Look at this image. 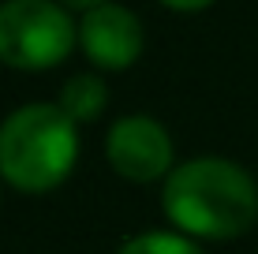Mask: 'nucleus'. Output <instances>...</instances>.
<instances>
[{
    "label": "nucleus",
    "mask_w": 258,
    "mask_h": 254,
    "mask_svg": "<svg viewBox=\"0 0 258 254\" xmlns=\"http://www.w3.org/2000/svg\"><path fill=\"white\" fill-rule=\"evenodd\" d=\"M60 109L71 124H90V120L101 116V109L109 105V90L97 75H71L60 90Z\"/></svg>",
    "instance_id": "nucleus-6"
},
{
    "label": "nucleus",
    "mask_w": 258,
    "mask_h": 254,
    "mask_svg": "<svg viewBox=\"0 0 258 254\" xmlns=\"http://www.w3.org/2000/svg\"><path fill=\"white\" fill-rule=\"evenodd\" d=\"M165 217L187 235L236 239L258 221V187L251 172L225 157H199L165 180Z\"/></svg>",
    "instance_id": "nucleus-1"
},
{
    "label": "nucleus",
    "mask_w": 258,
    "mask_h": 254,
    "mask_svg": "<svg viewBox=\"0 0 258 254\" xmlns=\"http://www.w3.org/2000/svg\"><path fill=\"white\" fill-rule=\"evenodd\" d=\"M56 4H64V8H79V12H90V8L105 4V0H56Z\"/></svg>",
    "instance_id": "nucleus-9"
},
{
    "label": "nucleus",
    "mask_w": 258,
    "mask_h": 254,
    "mask_svg": "<svg viewBox=\"0 0 258 254\" xmlns=\"http://www.w3.org/2000/svg\"><path fill=\"white\" fill-rule=\"evenodd\" d=\"M109 164L123 180L150 183L172 176V138L154 116H123L109 127Z\"/></svg>",
    "instance_id": "nucleus-4"
},
{
    "label": "nucleus",
    "mask_w": 258,
    "mask_h": 254,
    "mask_svg": "<svg viewBox=\"0 0 258 254\" xmlns=\"http://www.w3.org/2000/svg\"><path fill=\"white\" fill-rule=\"evenodd\" d=\"M161 4L176 8V12H202V8H210L213 0H161Z\"/></svg>",
    "instance_id": "nucleus-8"
},
{
    "label": "nucleus",
    "mask_w": 258,
    "mask_h": 254,
    "mask_svg": "<svg viewBox=\"0 0 258 254\" xmlns=\"http://www.w3.org/2000/svg\"><path fill=\"white\" fill-rule=\"evenodd\" d=\"M79 45L90 56L94 67H105V71H123L139 60L142 52V26L139 15L123 4H105L83 12V23H79Z\"/></svg>",
    "instance_id": "nucleus-5"
},
{
    "label": "nucleus",
    "mask_w": 258,
    "mask_h": 254,
    "mask_svg": "<svg viewBox=\"0 0 258 254\" xmlns=\"http://www.w3.org/2000/svg\"><path fill=\"white\" fill-rule=\"evenodd\" d=\"M79 157V131L60 105L34 101L0 124V176L15 191L41 195L68 180Z\"/></svg>",
    "instance_id": "nucleus-2"
},
{
    "label": "nucleus",
    "mask_w": 258,
    "mask_h": 254,
    "mask_svg": "<svg viewBox=\"0 0 258 254\" xmlns=\"http://www.w3.org/2000/svg\"><path fill=\"white\" fill-rule=\"evenodd\" d=\"M120 254H202L187 235L176 232H142L135 239H127L120 247Z\"/></svg>",
    "instance_id": "nucleus-7"
},
{
    "label": "nucleus",
    "mask_w": 258,
    "mask_h": 254,
    "mask_svg": "<svg viewBox=\"0 0 258 254\" xmlns=\"http://www.w3.org/2000/svg\"><path fill=\"white\" fill-rule=\"evenodd\" d=\"M75 45V23L56 0H4L0 4V64L15 71H45L64 64Z\"/></svg>",
    "instance_id": "nucleus-3"
}]
</instances>
